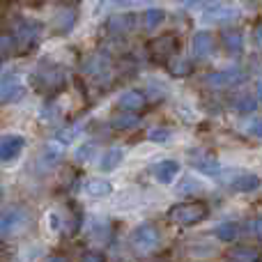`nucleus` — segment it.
Returning a JSON list of instances; mask_svg holds the SVG:
<instances>
[{
  "label": "nucleus",
  "instance_id": "f257e3e1",
  "mask_svg": "<svg viewBox=\"0 0 262 262\" xmlns=\"http://www.w3.org/2000/svg\"><path fill=\"white\" fill-rule=\"evenodd\" d=\"M64 83H67L64 69L55 62H49V60H41L39 67H37L35 74H32V85H35V90L46 92V95L60 92L64 88Z\"/></svg>",
  "mask_w": 262,
  "mask_h": 262
},
{
  "label": "nucleus",
  "instance_id": "f03ea898",
  "mask_svg": "<svg viewBox=\"0 0 262 262\" xmlns=\"http://www.w3.org/2000/svg\"><path fill=\"white\" fill-rule=\"evenodd\" d=\"M32 223V216L28 212V207L23 205H12L0 214V237L3 239H16L28 230V226Z\"/></svg>",
  "mask_w": 262,
  "mask_h": 262
},
{
  "label": "nucleus",
  "instance_id": "7ed1b4c3",
  "mask_svg": "<svg viewBox=\"0 0 262 262\" xmlns=\"http://www.w3.org/2000/svg\"><path fill=\"white\" fill-rule=\"evenodd\" d=\"M170 221H175L177 226H195L207 216V205L203 200H191V203H180L175 207L168 209Z\"/></svg>",
  "mask_w": 262,
  "mask_h": 262
},
{
  "label": "nucleus",
  "instance_id": "20e7f679",
  "mask_svg": "<svg viewBox=\"0 0 262 262\" xmlns=\"http://www.w3.org/2000/svg\"><path fill=\"white\" fill-rule=\"evenodd\" d=\"M249 78V74L242 67H230L221 69V72H212L205 76V85H209L212 90H228V88H237Z\"/></svg>",
  "mask_w": 262,
  "mask_h": 262
},
{
  "label": "nucleus",
  "instance_id": "39448f33",
  "mask_svg": "<svg viewBox=\"0 0 262 262\" xmlns=\"http://www.w3.org/2000/svg\"><path fill=\"white\" fill-rule=\"evenodd\" d=\"M159 242H161V232L152 223H143L131 232V246L136 253H149L159 246Z\"/></svg>",
  "mask_w": 262,
  "mask_h": 262
},
{
  "label": "nucleus",
  "instance_id": "423d86ee",
  "mask_svg": "<svg viewBox=\"0 0 262 262\" xmlns=\"http://www.w3.org/2000/svg\"><path fill=\"white\" fill-rule=\"evenodd\" d=\"M147 53L152 58V62L157 64H166L172 55L177 53V37L166 32V35H159L157 39H152L147 44Z\"/></svg>",
  "mask_w": 262,
  "mask_h": 262
},
{
  "label": "nucleus",
  "instance_id": "0eeeda50",
  "mask_svg": "<svg viewBox=\"0 0 262 262\" xmlns=\"http://www.w3.org/2000/svg\"><path fill=\"white\" fill-rule=\"evenodd\" d=\"M23 95H26V83L21 81V76L16 72L5 74L3 81H0V101L12 104V101L21 99Z\"/></svg>",
  "mask_w": 262,
  "mask_h": 262
},
{
  "label": "nucleus",
  "instance_id": "6e6552de",
  "mask_svg": "<svg viewBox=\"0 0 262 262\" xmlns=\"http://www.w3.org/2000/svg\"><path fill=\"white\" fill-rule=\"evenodd\" d=\"M41 26L35 21H18L16 32H14V41H16V51H28L37 44L39 39Z\"/></svg>",
  "mask_w": 262,
  "mask_h": 262
},
{
  "label": "nucleus",
  "instance_id": "1a4fd4ad",
  "mask_svg": "<svg viewBox=\"0 0 262 262\" xmlns=\"http://www.w3.org/2000/svg\"><path fill=\"white\" fill-rule=\"evenodd\" d=\"M78 21V12L74 7H62L58 9V12L53 14V18H51V28H53L55 35H67V32H72V28L76 26Z\"/></svg>",
  "mask_w": 262,
  "mask_h": 262
},
{
  "label": "nucleus",
  "instance_id": "9d476101",
  "mask_svg": "<svg viewBox=\"0 0 262 262\" xmlns=\"http://www.w3.org/2000/svg\"><path fill=\"white\" fill-rule=\"evenodd\" d=\"M26 138L18 134H7L0 138V161H14L23 152Z\"/></svg>",
  "mask_w": 262,
  "mask_h": 262
},
{
  "label": "nucleus",
  "instance_id": "9b49d317",
  "mask_svg": "<svg viewBox=\"0 0 262 262\" xmlns=\"http://www.w3.org/2000/svg\"><path fill=\"white\" fill-rule=\"evenodd\" d=\"M62 157H64L62 145H60L58 140H53V143H49L44 149H41L39 159H37V168H39L41 172L51 170V168H55L60 161H62Z\"/></svg>",
  "mask_w": 262,
  "mask_h": 262
},
{
  "label": "nucleus",
  "instance_id": "f8f14e48",
  "mask_svg": "<svg viewBox=\"0 0 262 262\" xmlns=\"http://www.w3.org/2000/svg\"><path fill=\"white\" fill-rule=\"evenodd\" d=\"M214 51V37L209 35L207 30H200L193 35V41H191V55L193 60H205L209 58Z\"/></svg>",
  "mask_w": 262,
  "mask_h": 262
},
{
  "label": "nucleus",
  "instance_id": "ddd939ff",
  "mask_svg": "<svg viewBox=\"0 0 262 262\" xmlns=\"http://www.w3.org/2000/svg\"><path fill=\"white\" fill-rule=\"evenodd\" d=\"M221 41L228 53H232V55H239L242 51H244V35H242V30H237V28H223Z\"/></svg>",
  "mask_w": 262,
  "mask_h": 262
},
{
  "label": "nucleus",
  "instance_id": "4468645a",
  "mask_svg": "<svg viewBox=\"0 0 262 262\" xmlns=\"http://www.w3.org/2000/svg\"><path fill=\"white\" fill-rule=\"evenodd\" d=\"M237 16H239V12H237L235 7H209L207 12H205L203 21L219 26V23H230V21H235Z\"/></svg>",
  "mask_w": 262,
  "mask_h": 262
},
{
  "label": "nucleus",
  "instance_id": "2eb2a0df",
  "mask_svg": "<svg viewBox=\"0 0 262 262\" xmlns=\"http://www.w3.org/2000/svg\"><path fill=\"white\" fill-rule=\"evenodd\" d=\"M191 166H195L200 172H205V175H216V172L221 170V163H219L216 157H212L209 152H193Z\"/></svg>",
  "mask_w": 262,
  "mask_h": 262
},
{
  "label": "nucleus",
  "instance_id": "dca6fc26",
  "mask_svg": "<svg viewBox=\"0 0 262 262\" xmlns=\"http://www.w3.org/2000/svg\"><path fill=\"white\" fill-rule=\"evenodd\" d=\"M108 32H113V35H127V32L134 30L136 26V16L134 14H115V16L108 18Z\"/></svg>",
  "mask_w": 262,
  "mask_h": 262
},
{
  "label": "nucleus",
  "instance_id": "f3484780",
  "mask_svg": "<svg viewBox=\"0 0 262 262\" xmlns=\"http://www.w3.org/2000/svg\"><path fill=\"white\" fill-rule=\"evenodd\" d=\"M145 104H147V97H145L143 92H138V90L124 92V95L118 99L120 108H122V111H131V113H136V111H143Z\"/></svg>",
  "mask_w": 262,
  "mask_h": 262
},
{
  "label": "nucleus",
  "instance_id": "a211bd4d",
  "mask_svg": "<svg viewBox=\"0 0 262 262\" xmlns=\"http://www.w3.org/2000/svg\"><path fill=\"white\" fill-rule=\"evenodd\" d=\"M177 172H180V161H175V159H166V161L154 166V175L161 184H170L177 177Z\"/></svg>",
  "mask_w": 262,
  "mask_h": 262
},
{
  "label": "nucleus",
  "instance_id": "6ab92c4d",
  "mask_svg": "<svg viewBox=\"0 0 262 262\" xmlns=\"http://www.w3.org/2000/svg\"><path fill=\"white\" fill-rule=\"evenodd\" d=\"M83 72L90 74V76H101V74H106L108 72V55L92 53L90 58L83 62Z\"/></svg>",
  "mask_w": 262,
  "mask_h": 262
},
{
  "label": "nucleus",
  "instance_id": "aec40b11",
  "mask_svg": "<svg viewBox=\"0 0 262 262\" xmlns=\"http://www.w3.org/2000/svg\"><path fill=\"white\" fill-rule=\"evenodd\" d=\"M138 115L131 113V111H122V113H115L111 118V127L113 129H120V131H127V129H134L138 127Z\"/></svg>",
  "mask_w": 262,
  "mask_h": 262
},
{
  "label": "nucleus",
  "instance_id": "412c9836",
  "mask_svg": "<svg viewBox=\"0 0 262 262\" xmlns=\"http://www.w3.org/2000/svg\"><path fill=\"white\" fill-rule=\"evenodd\" d=\"M232 106H235V111H237V113H242V115L253 113V111L258 108V92H255V95L242 92V95H237V97H235Z\"/></svg>",
  "mask_w": 262,
  "mask_h": 262
},
{
  "label": "nucleus",
  "instance_id": "4be33fe9",
  "mask_svg": "<svg viewBox=\"0 0 262 262\" xmlns=\"http://www.w3.org/2000/svg\"><path fill=\"white\" fill-rule=\"evenodd\" d=\"M122 159H124V152L120 147H111L108 152L101 157V161H99V170L101 172H111V170H115V168L122 163Z\"/></svg>",
  "mask_w": 262,
  "mask_h": 262
},
{
  "label": "nucleus",
  "instance_id": "5701e85b",
  "mask_svg": "<svg viewBox=\"0 0 262 262\" xmlns=\"http://www.w3.org/2000/svg\"><path fill=\"white\" fill-rule=\"evenodd\" d=\"M228 255H230V262H260L258 249H251V246H237Z\"/></svg>",
  "mask_w": 262,
  "mask_h": 262
},
{
  "label": "nucleus",
  "instance_id": "b1692460",
  "mask_svg": "<svg viewBox=\"0 0 262 262\" xmlns=\"http://www.w3.org/2000/svg\"><path fill=\"white\" fill-rule=\"evenodd\" d=\"M260 186V180L258 175H239L230 182V189L235 191H242V193H249V191H255Z\"/></svg>",
  "mask_w": 262,
  "mask_h": 262
},
{
  "label": "nucleus",
  "instance_id": "393cba45",
  "mask_svg": "<svg viewBox=\"0 0 262 262\" xmlns=\"http://www.w3.org/2000/svg\"><path fill=\"white\" fill-rule=\"evenodd\" d=\"M168 72L172 74V76H177V78H182V76H189L191 74V69H193V64H191V60H184V58H175L172 55L170 60H168Z\"/></svg>",
  "mask_w": 262,
  "mask_h": 262
},
{
  "label": "nucleus",
  "instance_id": "a878e982",
  "mask_svg": "<svg viewBox=\"0 0 262 262\" xmlns=\"http://www.w3.org/2000/svg\"><path fill=\"white\" fill-rule=\"evenodd\" d=\"M88 195H92V198H104V195H108L111 191H113V186H111L108 180H90L85 186Z\"/></svg>",
  "mask_w": 262,
  "mask_h": 262
},
{
  "label": "nucleus",
  "instance_id": "bb28decb",
  "mask_svg": "<svg viewBox=\"0 0 262 262\" xmlns=\"http://www.w3.org/2000/svg\"><path fill=\"white\" fill-rule=\"evenodd\" d=\"M163 18H166V12H163L161 7H149V9H145V14H143V26L147 28V30H154L157 26L163 23Z\"/></svg>",
  "mask_w": 262,
  "mask_h": 262
},
{
  "label": "nucleus",
  "instance_id": "cd10ccee",
  "mask_svg": "<svg viewBox=\"0 0 262 262\" xmlns=\"http://www.w3.org/2000/svg\"><path fill=\"white\" fill-rule=\"evenodd\" d=\"M214 235L219 237L221 242H235L239 237V223H221V226L214 230Z\"/></svg>",
  "mask_w": 262,
  "mask_h": 262
},
{
  "label": "nucleus",
  "instance_id": "c85d7f7f",
  "mask_svg": "<svg viewBox=\"0 0 262 262\" xmlns=\"http://www.w3.org/2000/svg\"><path fill=\"white\" fill-rule=\"evenodd\" d=\"M83 131V124H74V127H67V129H60L58 134H55V140H58L60 145H67L72 143L74 138H76L78 134Z\"/></svg>",
  "mask_w": 262,
  "mask_h": 262
},
{
  "label": "nucleus",
  "instance_id": "c756f323",
  "mask_svg": "<svg viewBox=\"0 0 262 262\" xmlns=\"http://www.w3.org/2000/svg\"><path fill=\"white\" fill-rule=\"evenodd\" d=\"M95 143H85L83 145V147H78L76 149V154H74V157H76V161L78 163H85V161H90L92 159V154H95Z\"/></svg>",
  "mask_w": 262,
  "mask_h": 262
},
{
  "label": "nucleus",
  "instance_id": "7c9ffc66",
  "mask_svg": "<svg viewBox=\"0 0 262 262\" xmlns=\"http://www.w3.org/2000/svg\"><path fill=\"white\" fill-rule=\"evenodd\" d=\"M149 140H154V143H168V140H170V131L168 129H152L149 131Z\"/></svg>",
  "mask_w": 262,
  "mask_h": 262
},
{
  "label": "nucleus",
  "instance_id": "2f4dec72",
  "mask_svg": "<svg viewBox=\"0 0 262 262\" xmlns=\"http://www.w3.org/2000/svg\"><path fill=\"white\" fill-rule=\"evenodd\" d=\"M219 0H184V7L189 9H200V7H212Z\"/></svg>",
  "mask_w": 262,
  "mask_h": 262
},
{
  "label": "nucleus",
  "instance_id": "473e14b6",
  "mask_svg": "<svg viewBox=\"0 0 262 262\" xmlns=\"http://www.w3.org/2000/svg\"><path fill=\"white\" fill-rule=\"evenodd\" d=\"M246 230H251V237H255V239H260V219L255 216L253 221H251V226L246 223Z\"/></svg>",
  "mask_w": 262,
  "mask_h": 262
},
{
  "label": "nucleus",
  "instance_id": "72a5a7b5",
  "mask_svg": "<svg viewBox=\"0 0 262 262\" xmlns=\"http://www.w3.org/2000/svg\"><path fill=\"white\" fill-rule=\"evenodd\" d=\"M81 262H106V258L101 253H85L81 258Z\"/></svg>",
  "mask_w": 262,
  "mask_h": 262
},
{
  "label": "nucleus",
  "instance_id": "f704fd0d",
  "mask_svg": "<svg viewBox=\"0 0 262 262\" xmlns=\"http://www.w3.org/2000/svg\"><path fill=\"white\" fill-rule=\"evenodd\" d=\"M253 44L260 49V44H262V28H260V23H255V28H253Z\"/></svg>",
  "mask_w": 262,
  "mask_h": 262
},
{
  "label": "nucleus",
  "instance_id": "c9c22d12",
  "mask_svg": "<svg viewBox=\"0 0 262 262\" xmlns=\"http://www.w3.org/2000/svg\"><path fill=\"white\" fill-rule=\"evenodd\" d=\"M251 134H253L255 138L260 136V120H255V122H253V127H251Z\"/></svg>",
  "mask_w": 262,
  "mask_h": 262
},
{
  "label": "nucleus",
  "instance_id": "e433bc0d",
  "mask_svg": "<svg viewBox=\"0 0 262 262\" xmlns=\"http://www.w3.org/2000/svg\"><path fill=\"white\" fill-rule=\"evenodd\" d=\"M46 262H69V260L64 258V255H51V258L46 260Z\"/></svg>",
  "mask_w": 262,
  "mask_h": 262
},
{
  "label": "nucleus",
  "instance_id": "4c0bfd02",
  "mask_svg": "<svg viewBox=\"0 0 262 262\" xmlns=\"http://www.w3.org/2000/svg\"><path fill=\"white\" fill-rule=\"evenodd\" d=\"M0 200H3V186H0Z\"/></svg>",
  "mask_w": 262,
  "mask_h": 262
},
{
  "label": "nucleus",
  "instance_id": "58836bf2",
  "mask_svg": "<svg viewBox=\"0 0 262 262\" xmlns=\"http://www.w3.org/2000/svg\"><path fill=\"white\" fill-rule=\"evenodd\" d=\"M246 3H258V0H246Z\"/></svg>",
  "mask_w": 262,
  "mask_h": 262
},
{
  "label": "nucleus",
  "instance_id": "ea45409f",
  "mask_svg": "<svg viewBox=\"0 0 262 262\" xmlns=\"http://www.w3.org/2000/svg\"><path fill=\"white\" fill-rule=\"evenodd\" d=\"M49 3H60V0H49Z\"/></svg>",
  "mask_w": 262,
  "mask_h": 262
}]
</instances>
